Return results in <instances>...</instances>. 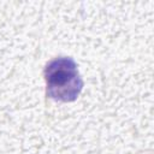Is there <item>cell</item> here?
<instances>
[{"instance_id":"cell-1","label":"cell","mask_w":154,"mask_h":154,"mask_svg":"<svg viewBox=\"0 0 154 154\" xmlns=\"http://www.w3.org/2000/svg\"><path fill=\"white\" fill-rule=\"evenodd\" d=\"M46 94L48 97L71 102L75 101L83 89V79L78 72L76 61L70 57L52 59L43 71Z\"/></svg>"}]
</instances>
